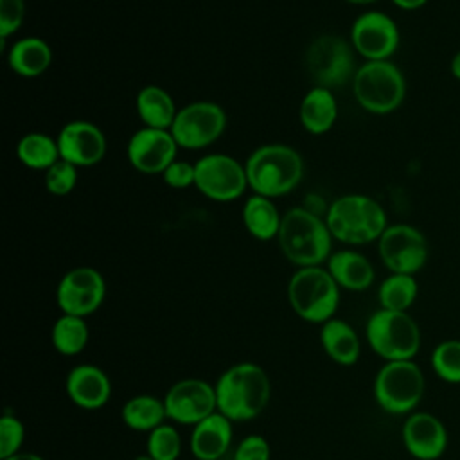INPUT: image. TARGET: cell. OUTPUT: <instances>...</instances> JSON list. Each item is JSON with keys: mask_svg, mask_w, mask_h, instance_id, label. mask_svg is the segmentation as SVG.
<instances>
[{"mask_svg": "<svg viewBox=\"0 0 460 460\" xmlns=\"http://www.w3.org/2000/svg\"><path fill=\"white\" fill-rule=\"evenodd\" d=\"M300 124L313 135L327 133L338 117V102L332 90L313 86L300 102Z\"/></svg>", "mask_w": 460, "mask_h": 460, "instance_id": "obj_22", "label": "cell"}, {"mask_svg": "<svg viewBox=\"0 0 460 460\" xmlns=\"http://www.w3.org/2000/svg\"><path fill=\"white\" fill-rule=\"evenodd\" d=\"M50 61L52 50L49 43L36 36L16 40L7 52L11 70L22 77H36L43 74L50 66Z\"/></svg>", "mask_w": 460, "mask_h": 460, "instance_id": "obj_23", "label": "cell"}, {"mask_svg": "<svg viewBox=\"0 0 460 460\" xmlns=\"http://www.w3.org/2000/svg\"><path fill=\"white\" fill-rule=\"evenodd\" d=\"M277 239L284 257L300 268L320 266L331 257V230L309 208H289L282 216Z\"/></svg>", "mask_w": 460, "mask_h": 460, "instance_id": "obj_1", "label": "cell"}, {"mask_svg": "<svg viewBox=\"0 0 460 460\" xmlns=\"http://www.w3.org/2000/svg\"><path fill=\"white\" fill-rule=\"evenodd\" d=\"M402 440L415 458L435 460L447 446V433L435 415L419 411L406 419L402 426Z\"/></svg>", "mask_w": 460, "mask_h": 460, "instance_id": "obj_18", "label": "cell"}, {"mask_svg": "<svg viewBox=\"0 0 460 460\" xmlns=\"http://www.w3.org/2000/svg\"><path fill=\"white\" fill-rule=\"evenodd\" d=\"M345 2H349V4H358V5H367V4H374V2H377V0H345Z\"/></svg>", "mask_w": 460, "mask_h": 460, "instance_id": "obj_41", "label": "cell"}, {"mask_svg": "<svg viewBox=\"0 0 460 460\" xmlns=\"http://www.w3.org/2000/svg\"><path fill=\"white\" fill-rule=\"evenodd\" d=\"M431 365L438 377L449 383H460V341L446 340L431 354Z\"/></svg>", "mask_w": 460, "mask_h": 460, "instance_id": "obj_31", "label": "cell"}, {"mask_svg": "<svg viewBox=\"0 0 460 460\" xmlns=\"http://www.w3.org/2000/svg\"><path fill=\"white\" fill-rule=\"evenodd\" d=\"M16 155L25 167L34 171H47L61 158L58 140L38 131L27 133L20 138Z\"/></svg>", "mask_w": 460, "mask_h": 460, "instance_id": "obj_27", "label": "cell"}, {"mask_svg": "<svg viewBox=\"0 0 460 460\" xmlns=\"http://www.w3.org/2000/svg\"><path fill=\"white\" fill-rule=\"evenodd\" d=\"M379 406L390 413L413 410L424 395V376L411 359L386 361L374 381Z\"/></svg>", "mask_w": 460, "mask_h": 460, "instance_id": "obj_9", "label": "cell"}, {"mask_svg": "<svg viewBox=\"0 0 460 460\" xmlns=\"http://www.w3.org/2000/svg\"><path fill=\"white\" fill-rule=\"evenodd\" d=\"M379 257L392 273H417L428 259V241L420 230L406 223L388 225L377 239Z\"/></svg>", "mask_w": 460, "mask_h": 460, "instance_id": "obj_12", "label": "cell"}, {"mask_svg": "<svg viewBox=\"0 0 460 460\" xmlns=\"http://www.w3.org/2000/svg\"><path fill=\"white\" fill-rule=\"evenodd\" d=\"M282 216L279 214L271 198L253 194L243 207V223L250 235L259 241H270L279 235Z\"/></svg>", "mask_w": 460, "mask_h": 460, "instance_id": "obj_25", "label": "cell"}, {"mask_svg": "<svg viewBox=\"0 0 460 460\" xmlns=\"http://www.w3.org/2000/svg\"><path fill=\"white\" fill-rule=\"evenodd\" d=\"M394 5H397L402 11H417L428 4V0H392Z\"/></svg>", "mask_w": 460, "mask_h": 460, "instance_id": "obj_38", "label": "cell"}, {"mask_svg": "<svg viewBox=\"0 0 460 460\" xmlns=\"http://www.w3.org/2000/svg\"><path fill=\"white\" fill-rule=\"evenodd\" d=\"M248 187L261 196L279 198L291 192L304 176L302 156L289 146L266 144L257 147L244 164Z\"/></svg>", "mask_w": 460, "mask_h": 460, "instance_id": "obj_2", "label": "cell"}, {"mask_svg": "<svg viewBox=\"0 0 460 460\" xmlns=\"http://www.w3.org/2000/svg\"><path fill=\"white\" fill-rule=\"evenodd\" d=\"M106 295V284L102 275L90 268L79 266L65 273L58 284V305L65 314L88 316L102 304Z\"/></svg>", "mask_w": 460, "mask_h": 460, "instance_id": "obj_14", "label": "cell"}, {"mask_svg": "<svg viewBox=\"0 0 460 460\" xmlns=\"http://www.w3.org/2000/svg\"><path fill=\"white\" fill-rule=\"evenodd\" d=\"M56 140L59 156L75 167L95 165L106 155L104 133L88 120H72L65 124Z\"/></svg>", "mask_w": 460, "mask_h": 460, "instance_id": "obj_17", "label": "cell"}, {"mask_svg": "<svg viewBox=\"0 0 460 460\" xmlns=\"http://www.w3.org/2000/svg\"><path fill=\"white\" fill-rule=\"evenodd\" d=\"M25 16L23 0H0V38L5 41L22 27Z\"/></svg>", "mask_w": 460, "mask_h": 460, "instance_id": "obj_35", "label": "cell"}, {"mask_svg": "<svg viewBox=\"0 0 460 460\" xmlns=\"http://www.w3.org/2000/svg\"><path fill=\"white\" fill-rule=\"evenodd\" d=\"M217 410L230 420L257 417L270 399L266 372L253 363H239L228 368L216 385Z\"/></svg>", "mask_w": 460, "mask_h": 460, "instance_id": "obj_3", "label": "cell"}, {"mask_svg": "<svg viewBox=\"0 0 460 460\" xmlns=\"http://www.w3.org/2000/svg\"><path fill=\"white\" fill-rule=\"evenodd\" d=\"M327 270L338 286L350 291H363L374 282V268L370 261L354 250L332 253L327 259Z\"/></svg>", "mask_w": 460, "mask_h": 460, "instance_id": "obj_21", "label": "cell"}, {"mask_svg": "<svg viewBox=\"0 0 460 460\" xmlns=\"http://www.w3.org/2000/svg\"><path fill=\"white\" fill-rule=\"evenodd\" d=\"M417 280L413 275L392 273L379 286L381 309L406 311L417 298Z\"/></svg>", "mask_w": 460, "mask_h": 460, "instance_id": "obj_29", "label": "cell"}, {"mask_svg": "<svg viewBox=\"0 0 460 460\" xmlns=\"http://www.w3.org/2000/svg\"><path fill=\"white\" fill-rule=\"evenodd\" d=\"M305 66L314 86L338 88L354 79V47L336 34L313 40L305 52Z\"/></svg>", "mask_w": 460, "mask_h": 460, "instance_id": "obj_8", "label": "cell"}, {"mask_svg": "<svg viewBox=\"0 0 460 460\" xmlns=\"http://www.w3.org/2000/svg\"><path fill=\"white\" fill-rule=\"evenodd\" d=\"M110 379L93 365H79L66 377V394L77 406L97 410L110 399Z\"/></svg>", "mask_w": 460, "mask_h": 460, "instance_id": "obj_19", "label": "cell"}, {"mask_svg": "<svg viewBox=\"0 0 460 460\" xmlns=\"http://www.w3.org/2000/svg\"><path fill=\"white\" fill-rule=\"evenodd\" d=\"M399 40L395 22L381 11L359 14L350 27V45L367 61L390 59L399 47Z\"/></svg>", "mask_w": 460, "mask_h": 460, "instance_id": "obj_13", "label": "cell"}, {"mask_svg": "<svg viewBox=\"0 0 460 460\" xmlns=\"http://www.w3.org/2000/svg\"><path fill=\"white\" fill-rule=\"evenodd\" d=\"M164 181L172 189H187L196 183V165L185 160H174L164 172Z\"/></svg>", "mask_w": 460, "mask_h": 460, "instance_id": "obj_36", "label": "cell"}, {"mask_svg": "<svg viewBox=\"0 0 460 460\" xmlns=\"http://www.w3.org/2000/svg\"><path fill=\"white\" fill-rule=\"evenodd\" d=\"M232 420L223 413H212L194 426L190 449L198 460H219L232 442Z\"/></svg>", "mask_w": 460, "mask_h": 460, "instance_id": "obj_20", "label": "cell"}, {"mask_svg": "<svg viewBox=\"0 0 460 460\" xmlns=\"http://www.w3.org/2000/svg\"><path fill=\"white\" fill-rule=\"evenodd\" d=\"M23 442V426L14 415L0 419V458H9L18 453Z\"/></svg>", "mask_w": 460, "mask_h": 460, "instance_id": "obj_34", "label": "cell"}, {"mask_svg": "<svg viewBox=\"0 0 460 460\" xmlns=\"http://www.w3.org/2000/svg\"><path fill=\"white\" fill-rule=\"evenodd\" d=\"M352 92L365 111L386 115L402 104L406 79L401 68L390 59L365 61L354 74Z\"/></svg>", "mask_w": 460, "mask_h": 460, "instance_id": "obj_5", "label": "cell"}, {"mask_svg": "<svg viewBox=\"0 0 460 460\" xmlns=\"http://www.w3.org/2000/svg\"><path fill=\"white\" fill-rule=\"evenodd\" d=\"M135 460H155L151 455H138Z\"/></svg>", "mask_w": 460, "mask_h": 460, "instance_id": "obj_42", "label": "cell"}, {"mask_svg": "<svg viewBox=\"0 0 460 460\" xmlns=\"http://www.w3.org/2000/svg\"><path fill=\"white\" fill-rule=\"evenodd\" d=\"M167 417L180 424H198L216 413V388L201 379H183L171 386L165 399Z\"/></svg>", "mask_w": 460, "mask_h": 460, "instance_id": "obj_15", "label": "cell"}, {"mask_svg": "<svg viewBox=\"0 0 460 460\" xmlns=\"http://www.w3.org/2000/svg\"><path fill=\"white\" fill-rule=\"evenodd\" d=\"M340 286L320 266L300 268L288 284V296L295 313L313 323L327 322L334 314L340 300Z\"/></svg>", "mask_w": 460, "mask_h": 460, "instance_id": "obj_6", "label": "cell"}, {"mask_svg": "<svg viewBox=\"0 0 460 460\" xmlns=\"http://www.w3.org/2000/svg\"><path fill=\"white\" fill-rule=\"evenodd\" d=\"M449 70L453 74L455 79L460 81V50L451 58V63H449Z\"/></svg>", "mask_w": 460, "mask_h": 460, "instance_id": "obj_39", "label": "cell"}, {"mask_svg": "<svg viewBox=\"0 0 460 460\" xmlns=\"http://www.w3.org/2000/svg\"><path fill=\"white\" fill-rule=\"evenodd\" d=\"M322 345L331 359L340 365H354L359 358V340L356 331L343 320L331 318L322 329Z\"/></svg>", "mask_w": 460, "mask_h": 460, "instance_id": "obj_26", "label": "cell"}, {"mask_svg": "<svg viewBox=\"0 0 460 460\" xmlns=\"http://www.w3.org/2000/svg\"><path fill=\"white\" fill-rule=\"evenodd\" d=\"M325 223L331 235L347 244H367L377 241L386 230V212L370 196L345 194L332 201Z\"/></svg>", "mask_w": 460, "mask_h": 460, "instance_id": "obj_4", "label": "cell"}, {"mask_svg": "<svg viewBox=\"0 0 460 460\" xmlns=\"http://www.w3.org/2000/svg\"><path fill=\"white\" fill-rule=\"evenodd\" d=\"M180 435L172 426L160 424L149 433L147 455L155 460H176L180 455Z\"/></svg>", "mask_w": 460, "mask_h": 460, "instance_id": "obj_32", "label": "cell"}, {"mask_svg": "<svg viewBox=\"0 0 460 460\" xmlns=\"http://www.w3.org/2000/svg\"><path fill=\"white\" fill-rule=\"evenodd\" d=\"M137 111L147 128L171 129L176 119V104L169 92L160 86H144L137 95Z\"/></svg>", "mask_w": 460, "mask_h": 460, "instance_id": "obj_24", "label": "cell"}, {"mask_svg": "<svg viewBox=\"0 0 460 460\" xmlns=\"http://www.w3.org/2000/svg\"><path fill=\"white\" fill-rule=\"evenodd\" d=\"M167 417L164 401L153 395H137L122 408V420L137 431H153Z\"/></svg>", "mask_w": 460, "mask_h": 460, "instance_id": "obj_28", "label": "cell"}, {"mask_svg": "<svg viewBox=\"0 0 460 460\" xmlns=\"http://www.w3.org/2000/svg\"><path fill=\"white\" fill-rule=\"evenodd\" d=\"M52 343L65 356L79 354L88 343V325L81 316L63 314L52 327Z\"/></svg>", "mask_w": 460, "mask_h": 460, "instance_id": "obj_30", "label": "cell"}, {"mask_svg": "<svg viewBox=\"0 0 460 460\" xmlns=\"http://www.w3.org/2000/svg\"><path fill=\"white\" fill-rule=\"evenodd\" d=\"M234 460H270V446L262 437L250 435L237 446Z\"/></svg>", "mask_w": 460, "mask_h": 460, "instance_id": "obj_37", "label": "cell"}, {"mask_svg": "<svg viewBox=\"0 0 460 460\" xmlns=\"http://www.w3.org/2000/svg\"><path fill=\"white\" fill-rule=\"evenodd\" d=\"M77 183V167L59 158L52 167L45 171V187L54 196H66Z\"/></svg>", "mask_w": 460, "mask_h": 460, "instance_id": "obj_33", "label": "cell"}, {"mask_svg": "<svg viewBox=\"0 0 460 460\" xmlns=\"http://www.w3.org/2000/svg\"><path fill=\"white\" fill-rule=\"evenodd\" d=\"M370 347L386 361L411 359L420 347V331L406 311H376L367 323Z\"/></svg>", "mask_w": 460, "mask_h": 460, "instance_id": "obj_7", "label": "cell"}, {"mask_svg": "<svg viewBox=\"0 0 460 460\" xmlns=\"http://www.w3.org/2000/svg\"><path fill=\"white\" fill-rule=\"evenodd\" d=\"M178 147L171 129L144 126L129 138L128 158L137 171L144 174H158L176 160Z\"/></svg>", "mask_w": 460, "mask_h": 460, "instance_id": "obj_16", "label": "cell"}, {"mask_svg": "<svg viewBox=\"0 0 460 460\" xmlns=\"http://www.w3.org/2000/svg\"><path fill=\"white\" fill-rule=\"evenodd\" d=\"M226 128L225 110L210 101H198L178 110L171 133L180 147L201 149L214 144Z\"/></svg>", "mask_w": 460, "mask_h": 460, "instance_id": "obj_10", "label": "cell"}, {"mask_svg": "<svg viewBox=\"0 0 460 460\" xmlns=\"http://www.w3.org/2000/svg\"><path fill=\"white\" fill-rule=\"evenodd\" d=\"M194 165V185L208 199L232 201L241 198L248 187L244 165L228 155H205Z\"/></svg>", "mask_w": 460, "mask_h": 460, "instance_id": "obj_11", "label": "cell"}, {"mask_svg": "<svg viewBox=\"0 0 460 460\" xmlns=\"http://www.w3.org/2000/svg\"><path fill=\"white\" fill-rule=\"evenodd\" d=\"M4 460H43V458L34 455V453H16V455H13L9 458H4Z\"/></svg>", "mask_w": 460, "mask_h": 460, "instance_id": "obj_40", "label": "cell"}]
</instances>
